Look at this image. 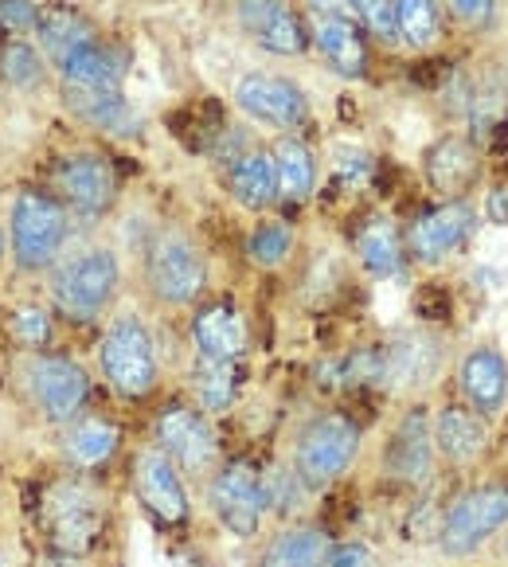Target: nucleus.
<instances>
[{
	"instance_id": "1",
	"label": "nucleus",
	"mask_w": 508,
	"mask_h": 567,
	"mask_svg": "<svg viewBox=\"0 0 508 567\" xmlns=\"http://www.w3.org/2000/svg\"><path fill=\"white\" fill-rule=\"evenodd\" d=\"M32 525L51 564H91L110 533V493L99 477L59 470L35 485Z\"/></svg>"
},
{
	"instance_id": "2",
	"label": "nucleus",
	"mask_w": 508,
	"mask_h": 567,
	"mask_svg": "<svg viewBox=\"0 0 508 567\" xmlns=\"http://www.w3.org/2000/svg\"><path fill=\"white\" fill-rule=\"evenodd\" d=\"M94 368L106 392L125 408H142L157 400L165 368H160V349L149 321L142 313H114L94 344Z\"/></svg>"
},
{
	"instance_id": "3",
	"label": "nucleus",
	"mask_w": 508,
	"mask_h": 567,
	"mask_svg": "<svg viewBox=\"0 0 508 567\" xmlns=\"http://www.w3.org/2000/svg\"><path fill=\"white\" fill-rule=\"evenodd\" d=\"M122 293V259L110 247H79L48 270V306L63 326H99Z\"/></svg>"
},
{
	"instance_id": "4",
	"label": "nucleus",
	"mask_w": 508,
	"mask_h": 567,
	"mask_svg": "<svg viewBox=\"0 0 508 567\" xmlns=\"http://www.w3.org/2000/svg\"><path fill=\"white\" fill-rule=\"evenodd\" d=\"M17 384L24 403L43 426L63 431L94 403V375L79 357L63 349L17 352Z\"/></svg>"
},
{
	"instance_id": "5",
	"label": "nucleus",
	"mask_w": 508,
	"mask_h": 567,
	"mask_svg": "<svg viewBox=\"0 0 508 567\" xmlns=\"http://www.w3.org/2000/svg\"><path fill=\"white\" fill-rule=\"evenodd\" d=\"M9 259L12 270L24 278H48V270L68 255L71 231H75V216L63 208L59 196L48 188L24 184L9 204Z\"/></svg>"
},
{
	"instance_id": "6",
	"label": "nucleus",
	"mask_w": 508,
	"mask_h": 567,
	"mask_svg": "<svg viewBox=\"0 0 508 567\" xmlns=\"http://www.w3.org/2000/svg\"><path fill=\"white\" fill-rule=\"evenodd\" d=\"M360 451H364V426H360V419L352 411L325 408L309 415L293 431L290 466L305 482L309 493H325L356 466Z\"/></svg>"
},
{
	"instance_id": "7",
	"label": "nucleus",
	"mask_w": 508,
	"mask_h": 567,
	"mask_svg": "<svg viewBox=\"0 0 508 567\" xmlns=\"http://www.w3.org/2000/svg\"><path fill=\"white\" fill-rule=\"evenodd\" d=\"M208 255L184 227H160L145 243L142 282L160 309H196L208 298Z\"/></svg>"
},
{
	"instance_id": "8",
	"label": "nucleus",
	"mask_w": 508,
	"mask_h": 567,
	"mask_svg": "<svg viewBox=\"0 0 508 567\" xmlns=\"http://www.w3.org/2000/svg\"><path fill=\"white\" fill-rule=\"evenodd\" d=\"M153 443L176 462L188 485H204L216 466L227 458L224 443H219V431H216V419L208 411L196 408L188 395H168L160 400V408L153 411Z\"/></svg>"
},
{
	"instance_id": "9",
	"label": "nucleus",
	"mask_w": 508,
	"mask_h": 567,
	"mask_svg": "<svg viewBox=\"0 0 508 567\" xmlns=\"http://www.w3.org/2000/svg\"><path fill=\"white\" fill-rule=\"evenodd\" d=\"M204 505L216 525L235 540H259L270 517L267 505V470L255 458H224L216 474L204 482Z\"/></svg>"
},
{
	"instance_id": "10",
	"label": "nucleus",
	"mask_w": 508,
	"mask_h": 567,
	"mask_svg": "<svg viewBox=\"0 0 508 567\" xmlns=\"http://www.w3.org/2000/svg\"><path fill=\"white\" fill-rule=\"evenodd\" d=\"M43 188L51 196H59L63 208L75 219L99 224V219H106L114 212L117 193H122V176H117L114 157H106L99 150H75L51 161Z\"/></svg>"
},
{
	"instance_id": "11",
	"label": "nucleus",
	"mask_w": 508,
	"mask_h": 567,
	"mask_svg": "<svg viewBox=\"0 0 508 567\" xmlns=\"http://www.w3.org/2000/svg\"><path fill=\"white\" fill-rule=\"evenodd\" d=\"M129 493L160 533L193 525V485L157 443H142L129 454Z\"/></svg>"
},
{
	"instance_id": "12",
	"label": "nucleus",
	"mask_w": 508,
	"mask_h": 567,
	"mask_svg": "<svg viewBox=\"0 0 508 567\" xmlns=\"http://www.w3.org/2000/svg\"><path fill=\"white\" fill-rule=\"evenodd\" d=\"M508 528V485L505 482H485L469 485L458 497L442 509L438 520V548L442 556L466 559L474 551H481V544H489L497 533Z\"/></svg>"
},
{
	"instance_id": "13",
	"label": "nucleus",
	"mask_w": 508,
	"mask_h": 567,
	"mask_svg": "<svg viewBox=\"0 0 508 567\" xmlns=\"http://www.w3.org/2000/svg\"><path fill=\"white\" fill-rule=\"evenodd\" d=\"M380 470L400 489H426L438 477V446H434V415L426 403H411L384 439Z\"/></svg>"
},
{
	"instance_id": "14",
	"label": "nucleus",
	"mask_w": 508,
	"mask_h": 567,
	"mask_svg": "<svg viewBox=\"0 0 508 567\" xmlns=\"http://www.w3.org/2000/svg\"><path fill=\"white\" fill-rule=\"evenodd\" d=\"M125 446V426L117 423L110 411H83L75 423H68L63 431H55V454L59 470L71 474L102 477L117 462Z\"/></svg>"
},
{
	"instance_id": "15",
	"label": "nucleus",
	"mask_w": 508,
	"mask_h": 567,
	"mask_svg": "<svg viewBox=\"0 0 508 567\" xmlns=\"http://www.w3.org/2000/svg\"><path fill=\"white\" fill-rule=\"evenodd\" d=\"M235 106L250 117V122L270 125V130H282V134H298L305 130L313 110L309 99L293 79L270 75V71H250L235 83Z\"/></svg>"
},
{
	"instance_id": "16",
	"label": "nucleus",
	"mask_w": 508,
	"mask_h": 567,
	"mask_svg": "<svg viewBox=\"0 0 508 567\" xmlns=\"http://www.w3.org/2000/svg\"><path fill=\"white\" fill-rule=\"evenodd\" d=\"M235 20L270 55H305L313 43V32L301 17L298 0H235Z\"/></svg>"
},
{
	"instance_id": "17",
	"label": "nucleus",
	"mask_w": 508,
	"mask_h": 567,
	"mask_svg": "<svg viewBox=\"0 0 508 567\" xmlns=\"http://www.w3.org/2000/svg\"><path fill=\"white\" fill-rule=\"evenodd\" d=\"M196 357L208 360H247L255 333H250L247 309L235 298H204L188 318Z\"/></svg>"
},
{
	"instance_id": "18",
	"label": "nucleus",
	"mask_w": 508,
	"mask_h": 567,
	"mask_svg": "<svg viewBox=\"0 0 508 567\" xmlns=\"http://www.w3.org/2000/svg\"><path fill=\"white\" fill-rule=\"evenodd\" d=\"M477 227V212L469 200H442L434 208H426L423 216H415V224L407 227V255L423 267L450 259L454 250L466 247V239Z\"/></svg>"
},
{
	"instance_id": "19",
	"label": "nucleus",
	"mask_w": 508,
	"mask_h": 567,
	"mask_svg": "<svg viewBox=\"0 0 508 567\" xmlns=\"http://www.w3.org/2000/svg\"><path fill=\"white\" fill-rule=\"evenodd\" d=\"M434 446H438V462H446V466H477L485 458V451H489V419L477 415L462 400L442 403L434 411Z\"/></svg>"
},
{
	"instance_id": "20",
	"label": "nucleus",
	"mask_w": 508,
	"mask_h": 567,
	"mask_svg": "<svg viewBox=\"0 0 508 567\" xmlns=\"http://www.w3.org/2000/svg\"><path fill=\"white\" fill-rule=\"evenodd\" d=\"M423 176L442 200H466V193L481 176V153L469 137L446 134L423 153Z\"/></svg>"
},
{
	"instance_id": "21",
	"label": "nucleus",
	"mask_w": 508,
	"mask_h": 567,
	"mask_svg": "<svg viewBox=\"0 0 508 567\" xmlns=\"http://www.w3.org/2000/svg\"><path fill=\"white\" fill-rule=\"evenodd\" d=\"M458 392L462 403L485 419H497L508 403V360L497 344H477L458 364Z\"/></svg>"
},
{
	"instance_id": "22",
	"label": "nucleus",
	"mask_w": 508,
	"mask_h": 567,
	"mask_svg": "<svg viewBox=\"0 0 508 567\" xmlns=\"http://www.w3.org/2000/svg\"><path fill=\"white\" fill-rule=\"evenodd\" d=\"M129 55L106 35H94L83 48H75L68 59L55 63V75L63 86H86V91H122Z\"/></svg>"
},
{
	"instance_id": "23",
	"label": "nucleus",
	"mask_w": 508,
	"mask_h": 567,
	"mask_svg": "<svg viewBox=\"0 0 508 567\" xmlns=\"http://www.w3.org/2000/svg\"><path fill=\"white\" fill-rule=\"evenodd\" d=\"M313 48L341 79H367L372 71V35L352 17H313Z\"/></svg>"
},
{
	"instance_id": "24",
	"label": "nucleus",
	"mask_w": 508,
	"mask_h": 567,
	"mask_svg": "<svg viewBox=\"0 0 508 567\" xmlns=\"http://www.w3.org/2000/svg\"><path fill=\"white\" fill-rule=\"evenodd\" d=\"M59 94H63V106L79 117L83 125L99 130V134L110 137H134L142 130V117L129 106L122 91H86V86H63L59 83Z\"/></svg>"
},
{
	"instance_id": "25",
	"label": "nucleus",
	"mask_w": 508,
	"mask_h": 567,
	"mask_svg": "<svg viewBox=\"0 0 508 567\" xmlns=\"http://www.w3.org/2000/svg\"><path fill=\"white\" fill-rule=\"evenodd\" d=\"M352 250H356V262L364 267V275L380 278V282L395 278L403 270V262H407V239L395 227V219L380 216V212H372V216H364L356 224Z\"/></svg>"
},
{
	"instance_id": "26",
	"label": "nucleus",
	"mask_w": 508,
	"mask_h": 567,
	"mask_svg": "<svg viewBox=\"0 0 508 567\" xmlns=\"http://www.w3.org/2000/svg\"><path fill=\"white\" fill-rule=\"evenodd\" d=\"M442 372V344L431 333H400L384 344V388H423Z\"/></svg>"
},
{
	"instance_id": "27",
	"label": "nucleus",
	"mask_w": 508,
	"mask_h": 567,
	"mask_svg": "<svg viewBox=\"0 0 508 567\" xmlns=\"http://www.w3.org/2000/svg\"><path fill=\"white\" fill-rule=\"evenodd\" d=\"M329 544H333L329 528L313 525V520H286L259 548L255 567H325Z\"/></svg>"
},
{
	"instance_id": "28",
	"label": "nucleus",
	"mask_w": 508,
	"mask_h": 567,
	"mask_svg": "<svg viewBox=\"0 0 508 567\" xmlns=\"http://www.w3.org/2000/svg\"><path fill=\"white\" fill-rule=\"evenodd\" d=\"M247 384V372H242V360H208L196 357L193 372H188V400L200 411H208L211 419L235 411Z\"/></svg>"
},
{
	"instance_id": "29",
	"label": "nucleus",
	"mask_w": 508,
	"mask_h": 567,
	"mask_svg": "<svg viewBox=\"0 0 508 567\" xmlns=\"http://www.w3.org/2000/svg\"><path fill=\"white\" fill-rule=\"evenodd\" d=\"M227 193L239 208L247 212H267L278 204V173L274 157L262 145H250L242 157L227 165Z\"/></svg>"
},
{
	"instance_id": "30",
	"label": "nucleus",
	"mask_w": 508,
	"mask_h": 567,
	"mask_svg": "<svg viewBox=\"0 0 508 567\" xmlns=\"http://www.w3.org/2000/svg\"><path fill=\"white\" fill-rule=\"evenodd\" d=\"M35 40H40V51L48 55V63L55 68L59 59H68L75 48H83L86 40L102 35L94 28V20L86 12H79L75 4H63V0H51L40 9V20H35Z\"/></svg>"
},
{
	"instance_id": "31",
	"label": "nucleus",
	"mask_w": 508,
	"mask_h": 567,
	"mask_svg": "<svg viewBox=\"0 0 508 567\" xmlns=\"http://www.w3.org/2000/svg\"><path fill=\"white\" fill-rule=\"evenodd\" d=\"M270 157H274L278 173V200L305 204L317 193V153L309 150L305 137L282 134L270 145Z\"/></svg>"
},
{
	"instance_id": "32",
	"label": "nucleus",
	"mask_w": 508,
	"mask_h": 567,
	"mask_svg": "<svg viewBox=\"0 0 508 567\" xmlns=\"http://www.w3.org/2000/svg\"><path fill=\"white\" fill-rule=\"evenodd\" d=\"M59 326L55 309L48 301H17L4 313V337L12 341L17 352H43L59 349Z\"/></svg>"
},
{
	"instance_id": "33",
	"label": "nucleus",
	"mask_w": 508,
	"mask_h": 567,
	"mask_svg": "<svg viewBox=\"0 0 508 567\" xmlns=\"http://www.w3.org/2000/svg\"><path fill=\"white\" fill-rule=\"evenodd\" d=\"M48 55L24 35H0V83L12 91H40L48 83Z\"/></svg>"
},
{
	"instance_id": "34",
	"label": "nucleus",
	"mask_w": 508,
	"mask_h": 567,
	"mask_svg": "<svg viewBox=\"0 0 508 567\" xmlns=\"http://www.w3.org/2000/svg\"><path fill=\"white\" fill-rule=\"evenodd\" d=\"M293 243H298V231H293L290 219H262V224L250 227L242 250H247L250 267L278 270V267H286V262H290Z\"/></svg>"
},
{
	"instance_id": "35",
	"label": "nucleus",
	"mask_w": 508,
	"mask_h": 567,
	"mask_svg": "<svg viewBox=\"0 0 508 567\" xmlns=\"http://www.w3.org/2000/svg\"><path fill=\"white\" fill-rule=\"evenodd\" d=\"M395 28L407 48H434L442 35V0H395Z\"/></svg>"
},
{
	"instance_id": "36",
	"label": "nucleus",
	"mask_w": 508,
	"mask_h": 567,
	"mask_svg": "<svg viewBox=\"0 0 508 567\" xmlns=\"http://www.w3.org/2000/svg\"><path fill=\"white\" fill-rule=\"evenodd\" d=\"M305 497H313V493H309L305 482L293 474L290 462L267 470V505H270V513H274V517L293 520L301 513V505H305Z\"/></svg>"
},
{
	"instance_id": "37",
	"label": "nucleus",
	"mask_w": 508,
	"mask_h": 567,
	"mask_svg": "<svg viewBox=\"0 0 508 567\" xmlns=\"http://www.w3.org/2000/svg\"><path fill=\"white\" fill-rule=\"evenodd\" d=\"M349 12L372 40L395 43L400 28H395V0H349Z\"/></svg>"
},
{
	"instance_id": "38",
	"label": "nucleus",
	"mask_w": 508,
	"mask_h": 567,
	"mask_svg": "<svg viewBox=\"0 0 508 567\" xmlns=\"http://www.w3.org/2000/svg\"><path fill=\"white\" fill-rule=\"evenodd\" d=\"M442 12H450L454 24L469 32H485L497 20V0H442Z\"/></svg>"
},
{
	"instance_id": "39",
	"label": "nucleus",
	"mask_w": 508,
	"mask_h": 567,
	"mask_svg": "<svg viewBox=\"0 0 508 567\" xmlns=\"http://www.w3.org/2000/svg\"><path fill=\"white\" fill-rule=\"evenodd\" d=\"M40 0H0V35H28L40 20Z\"/></svg>"
},
{
	"instance_id": "40",
	"label": "nucleus",
	"mask_w": 508,
	"mask_h": 567,
	"mask_svg": "<svg viewBox=\"0 0 508 567\" xmlns=\"http://www.w3.org/2000/svg\"><path fill=\"white\" fill-rule=\"evenodd\" d=\"M325 567H380V556L364 540H333L329 544Z\"/></svg>"
},
{
	"instance_id": "41",
	"label": "nucleus",
	"mask_w": 508,
	"mask_h": 567,
	"mask_svg": "<svg viewBox=\"0 0 508 567\" xmlns=\"http://www.w3.org/2000/svg\"><path fill=\"white\" fill-rule=\"evenodd\" d=\"M336 176H341L349 188H364L367 181H372V168H375V161L367 157L364 150H341L336 153Z\"/></svg>"
},
{
	"instance_id": "42",
	"label": "nucleus",
	"mask_w": 508,
	"mask_h": 567,
	"mask_svg": "<svg viewBox=\"0 0 508 567\" xmlns=\"http://www.w3.org/2000/svg\"><path fill=\"white\" fill-rule=\"evenodd\" d=\"M313 17H352L349 12V0H305Z\"/></svg>"
},
{
	"instance_id": "43",
	"label": "nucleus",
	"mask_w": 508,
	"mask_h": 567,
	"mask_svg": "<svg viewBox=\"0 0 508 567\" xmlns=\"http://www.w3.org/2000/svg\"><path fill=\"white\" fill-rule=\"evenodd\" d=\"M9 259V231H4V227H0V262Z\"/></svg>"
},
{
	"instance_id": "44",
	"label": "nucleus",
	"mask_w": 508,
	"mask_h": 567,
	"mask_svg": "<svg viewBox=\"0 0 508 567\" xmlns=\"http://www.w3.org/2000/svg\"><path fill=\"white\" fill-rule=\"evenodd\" d=\"M51 567H91V564H51Z\"/></svg>"
},
{
	"instance_id": "45",
	"label": "nucleus",
	"mask_w": 508,
	"mask_h": 567,
	"mask_svg": "<svg viewBox=\"0 0 508 567\" xmlns=\"http://www.w3.org/2000/svg\"><path fill=\"white\" fill-rule=\"evenodd\" d=\"M0 567H9V559H4V548H0Z\"/></svg>"
},
{
	"instance_id": "46",
	"label": "nucleus",
	"mask_w": 508,
	"mask_h": 567,
	"mask_svg": "<svg viewBox=\"0 0 508 567\" xmlns=\"http://www.w3.org/2000/svg\"><path fill=\"white\" fill-rule=\"evenodd\" d=\"M505 551H508V540H505Z\"/></svg>"
}]
</instances>
